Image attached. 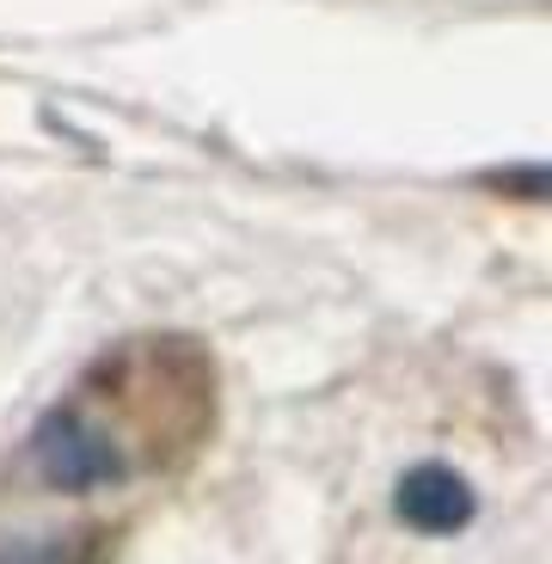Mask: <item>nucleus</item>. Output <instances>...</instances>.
Listing matches in <instances>:
<instances>
[{
  "mask_svg": "<svg viewBox=\"0 0 552 564\" xmlns=\"http://www.w3.org/2000/svg\"><path fill=\"white\" fill-rule=\"evenodd\" d=\"M31 466H37V479L56 485V491H99V485L123 479V448H117L111 430H99L86 411L56 405L37 430H31Z\"/></svg>",
  "mask_w": 552,
  "mask_h": 564,
  "instance_id": "nucleus-1",
  "label": "nucleus"
},
{
  "mask_svg": "<svg viewBox=\"0 0 552 564\" xmlns=\"http://www.w3.org/2000/svg\"><path fill=\"white\" fill-rule=\"evenodd\" d=\"M399 516H405L411 528H424V534H454V528L473 522V509H479V497H473V485L454 473V466H411L405 479H399Z\"/></svg>",
  "mask_w": 552,
  "mask_h": 564,
  "instance_id": "nucleus-2",
  "label": "nucleus"
},
{
  "mask_svg": "<svg viewBox=\"0 0 552 564\" xmlns=\"http://www.w3.org/2000/svg\"><path fill=\"white\" fill-rule=\"evenodd\" d=\"M7 558H13V552H7ZM13 564H62V552L56 546H37V552H19Z\"/></svg>",
  "mask_w": 552,
  "mask_h": 564,
  "instance_id": "nucleus-3",
  "label": "nucleus"
}]
</instances>
